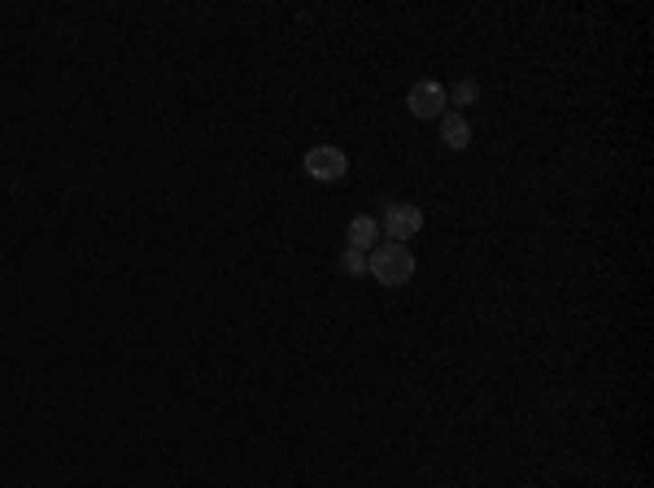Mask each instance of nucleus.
<instances>
[{"instance_id": "nucleus-1", "label": "nucleus", "mask_w": 654, "mask_h": 488, "mask_svg": "<svg viewBox=\"0 0 654 488\" xmlns=\"http://www.w3.org/2000/svg\"><path fill=\"white\" fill-rule=\"evenodd\" d=\"M415 270H419V262H415V253L406 249V244H384L379 240L371 253H367V275L371 279H379L384 288H402V284H410L415 279Z\"/></svg>"}, {"instance_id": "nucleus-2", "label": "nucleus", "mask_w": 654, "mask_h": 488, "mask_svg": "<svg viewBox=\"0 0 654 488\" xmlns=\"http://www.w3.org/2000/svg\"><path fill=\"white\" fill-rule=\"evenodd\" d=\"M305 174L314 179V183H336V179H345L350 174V153L336 145H314L305 153Z\"/></svg>"}, {"instance_id": "nucleus-3", "label": "nucleus", "mask_w": 654, "mask_h": 488, "mask_svg": "<svg viewBox=\"0 0 654 488\" xmlns=\"http://www.w3.org/2000/svg\"><path fill=\"white\" fill-rule=\"evenodd\" d=\"M419 227H424V210L410 205V201H393V205L384 210V227H379V231L393 244H406L419 236Z\"/></svg>"}, {"instance_id": "nucleus-4", "label": "nucleus", "mask_w": 654, "mask_h": 488, "mask_svg": "<svg viewBox=\"0 0 654 488\" xmlns=\"http://www.w3.org/2000/svg\"><path fill=\"white\" fill-rule=\"evenodd\" d=\"M450 92L441 88V83H432V79H424V83H415L410 92H406V109L415 114V118H441L445 114V105H450Z\"/></svg>"}, {"instance_id": "nucleus-5", "label": "nucleus", "mask_w": 654, "mask_h": 488, "mask_svg": "<svg viewBox=\"0 0 654 488\" xmlns=\"http://www.w3.org/2000/svg\"><path fill=\"white\" fill-rule=\"evenodd\" d=\"M345 236H350V249H358V253H371L384 231H379V219H371V214H358V219H350V231H345Z\"/></svg>"}, {"instance_id": "nucleus-6", "label": "nucleus", "mask_w": 654, "mask_h": 488, "mask_svg": "<svg viewBox=\"0 0 654 488\" xmlns=\"http://www.w3.org/2000/svg\"><path fill=\"white\" fill-rule=\"evenodd\" d=\"M441 140H445V148H467L472 145V122L462 118V114H453V109H445L441 114Z\"/></svg>"}, {"instance_id": "nucleus-7", "label": "nucleus", "mask_w": 654, "mask_h": 488, "mask_svg": "<svg viewBox=\"0 0 654 488\" xmlns=\"http://www.w3.org/2000/svg\"><path fill=\"white\" fill-rule=\"evenodd\" d=\"M476 97H480L476 79H458V83H453V97H445V100H453V105H472Z\"/></svg>"}, {"instance_id": "nucleus-8", "label": "nucleus", "mask_w": 654, "mask_h": 488, "mask_svg": "<svg viewBox=\"0 0 654 488\" xmlns=\"http://www.w3.org/2000/svg\"><path fill=\"white\" fill-rule=\"evenodd\" d=\"M341 267H345V275H367V253L345 249V253H341Z\"/></svg>"}]
</instances>
